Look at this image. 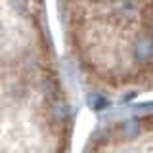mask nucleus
<instances>
[{
  "label": "nucleus",
  "mask_w": 153,
  "mask_h": 153,
  "mask_svg": "<svg viewBox=\"0 0 153 153\" xmlns=\"http://www.w3.org/2000/svg\"><path fill=\"white\" fill-rule=\"evenodd\" d=\"M134 56L138 61H149L153 57V40L151 38H142L138 40L136 48H134Z\"/></svg>",
  "instance_id": "f257e3e1"
}]
</instances>
